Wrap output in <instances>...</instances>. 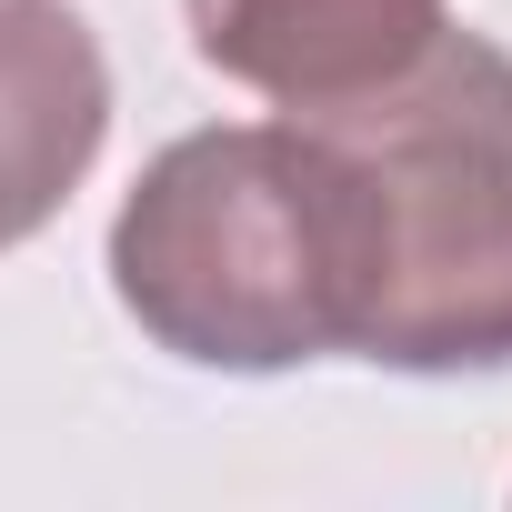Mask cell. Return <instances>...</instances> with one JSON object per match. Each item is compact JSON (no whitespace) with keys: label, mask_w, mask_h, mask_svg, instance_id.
<instances>
[{"label":"cell","mask_w":512,"mask_h":512,"mask_svg":"<svg viewBox=\"0 0 512 512\" xmlns=\"http://www.w3.org/2000/svg\"><path fill=\"white\" fill-rule=\"evenodd\" d=\"M352 211V352L382 372L512 362V51L432 31L382 91L312 111Z\"/></svg>","instance_id":"1"},{"label":"cell","mask_w":512,"mask_h":512,"mask_svg":"<svg viewBox=\"0 0 512 512\" xmlns=\"http://www.w3.org/2000/svg\"><path fill=\"white\" fill-rule=\"evenodd\" d=\"M111 292L171 362L302 372L352 352V211L312 121L181 131L111 211Z\"/></svg>","instance_id":"2"},{"label":"cell","mask_w":512,"mask_h":512,"mask_svg":"<svg viewBox=\"0 0 512 512\" xmlns=\"http://www.w3.org/2000/svg\"><path fill=\"white\" fill-rule=\"evenodd\" d=\"M181 21L221 81L312 121L412 71L452 21V0H181Z\"/></svg>","instance_id":"3"},{"label":"cell","mask_w":512,"mask_h":512,"mask_svg":"<svg viewBox=\"0 0 512 512\" xmlns=\"http://www.w3.org/2000/svg\"><path fill=\"white\" fill-rule=\"evenodd\" d=\"M111 141V61L71 0H0V251L61 221Z\"/></svg>","instance_id":"4"}]
</instances>
